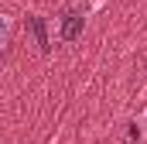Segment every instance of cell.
<instances>
[{
  "label": "cell",
  "mask_w": 147,
  "mask_h": 144,
  "mask_svg": "<svg viewBox=\"0 0 147 144\" xmlns=\"http://www.w3.org/2000/svg\"><path fill=\"white\" fill-rule=\"evenodd\" d=\"M79 35H82V14L79 10H69L65 21H62V28H58V38L62 41H75Z\"/></svg>",
  "instance_id": "1"
},
{
  "label": "cell",
  "mask_w": 147,
  "mask_h": 144,
  "mask_svg": "<svg viewBox=\"0 0 147 144\" xmlns=\"http://www.w3.org/2000/svg\"><path fill=\"white\" fill-rule=\"evenodd\" d=\"M31 28H34V38L41 45V52H48V35H45V21L41 17H31Z\"/></svg>",
  "instance_id": "2"
},
{
  "label": "cell",
  "mask_w": 147,
  "mask_h": 144,
  "mask_svg": "<svg viewBox=\"0 0 147 144\" xmlns=\"http://www.w3.org/2000/svg\"><path fill=\"white\" fill-rule=\"evenodd\" d=\"M7 41H10V17H7V14L0 10V55H3Z\"/></svg>",
  "instance_id": "3"
}]
</instances>
